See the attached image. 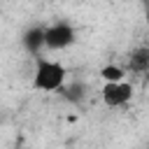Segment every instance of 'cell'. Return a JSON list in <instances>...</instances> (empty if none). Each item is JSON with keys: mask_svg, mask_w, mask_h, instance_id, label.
I'll use <instances>...</instances> for the list:
<instances>
[{"mask_svg": "<svg viewBox=\"0 0 149 149\" xmlns=\"http://www.w3.org/2000/svg\"><path fill=\"white\" fill-rule=\"evenodd\" d=\"M68 79V68L61 61L44 58L42 54L35 56V72H33V88L44 93H58Z\"/></svg>", "mask_w": 149, "mask_h": 149, "instance_id": "6da1fadb", "label": "cell"}, {"mask_svg": "<svg viewBox=\"0 0 149 149\" xmlns=\"http://www.w3.org/2000/svg\"><path fill=\"white\" fill-rule=\"evenodd\" d=\"M21 44L30 56H40L44 49V26H30L21 35Z\"/></svg>", "mask_w": 149, "mask_h": 149, "instance_id": "277c9868", "label": "cell"}, {"mask_svg": "<svg viewBox=\"0 0 149 149\" xmlns=\"http://www.w3.org/2000/svg\"><path fill=\"white\" fill-rule=\"evenodd\" d=\"M128 68L130 72H149V49L137 47L128 54Z\"/></svg>", "mask_w": 149, "mask_h": 149, "instance_id": "8992f818", "label": "cell"}, {"mask_svg": "<svg viewBox=\"0 0 149 149\" xmlns=\"http://www.w3.org/2000/svg\"><path fill=\"white\" fill-rule=\"evenodd\" d=\"M68 102H72V105H81L86 98H88V86L84 84V81H72V84H63V88L58 91Z\"/></svg>", "mask_w": 149, "mask_h": 149, "instance_id": "5b68a950", "label": "cell"}, {"mask_svg": "<svg viewBox=\"0 0 149 149\" xmlns=\"http://www.w3.org/2000/svg\"><path fill=\"white\" fill-rule=\"evenodd\" d=\"M100 98L105 102V107L114 109V107H123L133 100V86L121 79V81H102V88H100Z\"/></svg>", "mask_w": 149, "mask_h": 149, "instance_id": "3957f363", "label": "cell"}, {"mask_svg": "<svg viewBox=\"0 0 149 149\" xmlns=\"http://www.w3.org/2000/svg\"><path fill=\"white\" fill-rule=\"evenodd\" d=\"M98 74H100L102 81H121V79H126V68L116 65V63H107V65L100 68Z\"/></svg>", "mask_w": 149, "mask_h": 149, "instance_id": "52a82bcc", "label": "cell"}, {"mask_svg": "<svg viewBox=\"0 0 149 149\" xmlns=\"http://www.w3.org/2000/svg\"><path fill=\"white\" fill-rule=\"evenodd\" d=\"M144 19H147V49H149V0H144Z\"/></svg>", "mask_w": 149, "mask_h": 149, "instance_id": "ba28073f", "label": "cell"}, {"mask_svg": "<svg viewBox=\"0 0 149 149\" xmlns=\"http://www.w3.org/2000/svg\"><path fill=\"white\" fill-rule=\"evenodd\" d=\"M77 33L68 21H56L44 28V49L49 51H63L74 42Z\"/></svg>", "mask_w": 149, "mask_h": 149, "instance_id": "7a4b0ae2", "label": "cell"}]
</instances>
